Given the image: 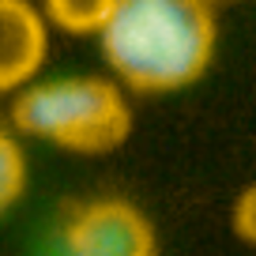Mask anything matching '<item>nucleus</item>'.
Listing matches in <instances>:
<instances>
[{
    "label": "nucleus",
    "mask_w": 256,
    "mask_h": 256,
    "mask_svg": "<svg viewBox=\"0 0 256 256\" xmlns=\"http://www.w3.org/2000/svg\"><path fill=\"white\" fill-rule=\"evenodd\" d=\"M98 38L110 68L132 90H181L211 64L215 12L200 0H117Z\"/></svg>",
    "instance_id": "obj_1"
},
{
    "label": "nucleus",
    "mask_w": 256,
    "mask_h": 256,
    "mask_svg": "<svg viewBox=\"0 0 256 256\" xmlns=\"http://www.w3.org/2000/svg\"><path fill=\"white\" fill-rule=\"evenodd\" d=\"M12 120L26 136L49 140L76 154H106L128 140L132 110L110 80L76 76L23 90L12 106Z\"/></svg>",
    "instance_id": "obj_2"
},
{
    "label": "nucleus",
    "mask_w": 256,
    "mask_h": 256,
    "mask_svg": "<svg viewBox=\"0 0 256 256\" xmlns=\"http://www.w3.org/2000/svg\"><path fill=\"white\" fill-rule=\"evenodd\" d=\"M68 256H158L154 230L124 200H94L64 226Z\"/></svg>",
    "instance_id": "obj_3"
},
{
    "label": "nucleus",
    "mask_w": 256,
    "mask_h": 256,
    "mask_svg": "<svg viewBox=\"0 0 256 256\" xmlns=\"http://www.w3.org/2000/svg\"><path fill=\"white\" fill-rule=\"evenodd\" d=\"M46 60V19L26 0H0V90H16Z\"/></svg>",
    "instance_id": "obj_4"
},
{
    "label": "nucleus",
    "mask_w": 256,
    "mask_h": 256,
    "mask_svg": "<svg viewBox=\"0 0 256 256\" xmlns=\"http://www.w3.org/2000/svg\"><path fill=\"white\" fill-rule=\"evenodd\" d=\"M117 0H49L46 16L68 34H102Z\"/></svg>",
    "instance_id": "obj_5"
},
{
    "label": "nucleus",
    "mask_w": 256,
    "mask_h": 256,
    "mask_svg": "<svg viewBox=\"0 0 256 256\" xmlns=\"http://www.w3.org/2000/svg\"><path fill=\"white\" fill-rule=\"evenodd\" d=\"M23 184H26V158L16 140L8 132H0V211H8L23 196Z\"/></svg>",
    "instance_id": "obj_6"
},
{
    "label": "nucleus",
    "mask_w": 256,
    "mask_h": 256,
    "mask_svg": "<svg viewBox=\"0 0 256 256\" xmlns=\"http://www.w3.org/2000/svg\"><path fill=\"white\" fill-rule=\"evenodd\" d=\"M234 230H238L241 241L256 245V181L248 188H241L238 204H234Z\"/></svg>",
    "instance_id": "obj_7"
}]
</instances>
